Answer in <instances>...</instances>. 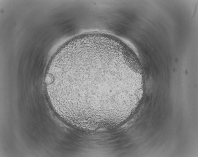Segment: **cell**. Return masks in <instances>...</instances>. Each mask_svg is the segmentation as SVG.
Returning a JSON list of instances; mask_svg holds the SVG:
<instances>
[{
	"label": "cell",
	"mask_w": 198,
	"mask_h": 157,
	"mask_svg": "<svg viewBox=\"0 0 198 157\" xmlns=\"http://www.w3.org/2000/svg\"><path fill=\"white\" fill-rule=\"evenodd\" d=\"M116 70L113 63L101 59L76 61L62 67L56 79L67 109L96 117L117 111Z\"/></svg>",
	"instance_id": "cell-1"
}]
</instances>
